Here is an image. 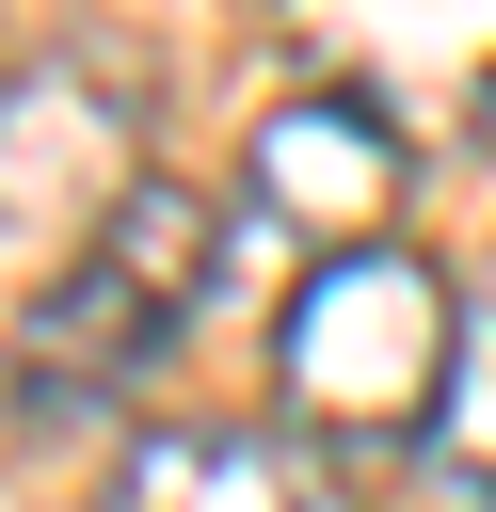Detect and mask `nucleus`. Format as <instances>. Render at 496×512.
<instances>
[{"label":"nucleus","mask_w":496,"mask_h":512,"mask_svg":"<svg viewBox=\"0 0 496 512\" xmlns=\"http://www.w3.org/2000/svg\"><path fill=\"white\" fill-rule=\"evenodd\" d=\"M208 304H224V208H208L192 176H160L80 272H48V288L16 304V400H32V416H96V400H128Z\"/></svg>","instance_id":"nucleus-1"},{"label":"nucleus","mask_w":496,"mask_h":512,"mask_svg":"<svg viewBox=\"0 0 496 512\" xmlns=\"http://www.w3.org/2000/svg\"><path fill=\"white\" fill-rule=\"evenodd\" d=\"M144 64L112 32H64L0 80V272H80L128 208H144Z\"/></svg>","instance_id":"nucleus-2"},{"label":"nucleus","mask_w":496,"mask_h":512,"mask_svg":"<svg viewBox=\"0 0 496 512\" xmlns=\"http://www.w3.org/2000/svg\"><path fill=\"white\" fill-rule=\"evenodd\" d=\"M448 352H464V304H448V272L400 256V240L320 256V272L288 288V320H272V384L304 400L320 448H336V432H432Z\"/></svg>","instance_id":"nucleus-3"},{"label":"nucleus","mask_w":496,"mask_h":512,"mask_svg":"<svg viewBox=\"0 0 496 512\" xmlns=\"http://www.w3.org/2000/svg\"><path fill=\"white\" fill-rule=\"evenodd\" d=\"M400 192H416V144H400L368 96H288V112L256 128V208H272L304 256H368V240L400 224Z\"/></svg>","instance_id":"nucleus-4"},{"label":"nucleus","mask_w":496,"mask_h":512,"mask_svg":"<svg viewBox=\"0 0 496 512\" xmlns=\"http://www.w3.org/2000/svg\"><path fill=\"white\" fill-rule=\"evenodd\" d=\"M112 512H352V480L304 416H160L128 432Z\"/></svg>","instance_id":"nucleus-5"},{"label":"nucleus","mask_w":496,"mask_h":512,"mask_svg":"<svg viewBox=\"0 0 496 512\" xmlns=\"http://www.w3.org/2000/svg\"><path fill=\"white\" fill-rule=\"evenodd\" d=\"M416 480H432L448 512H496V256H480V288H464V352H448V400H432V432H416Z\"/></svg>","instance_id":"nucleus-6"}]
</instances>
